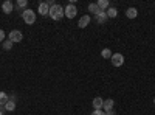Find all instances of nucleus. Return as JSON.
<instances>
[{
    "mask_svg": "<svg viewBox=\"0 0 155 115\" xmlns=\"http://www.w3.org/2000/svg\"><path fill=\"white\" fill-rule=\"evenodd\" d=\"M48 16L53 19V20H61L64 16V6H61V5H54V6H51L50 8V12H48Z\"/></svg>",
    "mask_w": 155,
    "mask_h": 115,
    "instance_id": "1",
    "label": "nucleus"
},
{
    "mask_svg": "<svg viewBox=\"0 0 155 115\" xmlns=\"http://www.w3.org/2000/svg\"><path fill=\"white\" fill-rule=\"evenodd\" d=\"M20 14H22V19H23V22L27 23V25H33L36 22V12L33 9H30V8L23 9Z\"/></svg>",
    "mask_w": 155,
    "mask_h": 115,
    "instance_id": "2",
    "label": "nucleus"
},
{
    "mask_svg": "<svg viewBox=\"0 0 155 115\" xmlns=\"http://www.w3.org/2000/svg\"><path fill=\"white\" fill-rule=\"evenodd\" d=\"M8 39L14 44V42H20L22 39H23V34H22V31H19V30H12L9 34H8Z\"/></svg>",
    "mask_w": 155,
    "mask_h": 115,
    "instance_id": "3",
    "label": "nucleus"
},
{
    "mask_svg": "<svg viewBox=\"0 0 155 115\" xmlns=\"http://www.w3.org/2000/svg\"><path fill=\"white\" fill-rule=\"evenodd\" d=\"M64 14H65V17H68V19H73V17H76V14H78V8L70 3V5L65 6V9H64Z\"/></svg>",
    "mask_w": 155,
    "mask_h": 115,
    "instance_id": "4",
    "label": "nucleus"
},
{
    "mask_svg": "<svg viewBox=\"0 0 155 115\" xmlns=\"http://www.w3.org/2000/svg\"><path fill=\"white\" fill-rule=\"evenodd\" d=\"M110 61L113 64V67H121L123 64H124V56L121 53H115V55H112Z\"/></svg>",
    "mask_w": 155,
    "mask_h": 115,
    "instance_id": "5",
    "label": "nucleus"
},
{
    "mask_svg": "<svg viewBox=\"0 0 155 115\" xmlns=\"http://www.w3.org/2000/svg\"><path fill=\"white\" fill-rule=\"evenodd\" d=\"M12 9H14V3H12V2H9V0L3 2V5H2V11L5 12V14H11V12H12Z\"/></svg>",
    "mask_w": 155,
    "mask_h": 115,
    "instance_id": "6",
    "label": "nucleus"
},
{
    "mask_svg": "<svg viewBox=\"0 0 155 115\" xmlns=\"http://www.w3.org/2000/svg\"><path fill=\"white\" fill-rule=\"evenodd\" d=\"M37 12H39L41 16H48V12H50V6H48L47 3H39Z\"/></svg>",
    "mask_w": 155,
    "mask_h": 115,
    "instance_id": "7",
    "label": "nucleus"
},
{
    "mask_svg": "<svg viewBox=\"0 0 155 115\" xmlns=\"http://www.w3.org/2000/svg\"><path fill=\"white\" fill-rule=\"evenodd\" d=\"M87 25H90V16H88V14L82 16V17L79 19V22H78V27H79V28H85Z\"/></svg>",
    "mask_w": 155,
    "mask_h": 115,
    "instance_id": "8",
    "label": "nucleus"
},
{
    "mask_svg": "<svg viewBox=\"0 0 155 115\" xmlns=\"http://www.w3.org/2000/svg\"><path fill=\"white\" fill-rule=\"evenodd\" d=\"M137 16H138L137 8H127V9H126V17H127V19H135Z\"/></svg>",
    "mask_w": 155,
    "mask_h": 115,
    "instance_id": "9",
    "label": "nucleus"
},
{
    "mask_svg": "<svg viewBox=\"0 0 155 115\" xmlns=\"http://www.w3.org/2000/svg\"><path fill=\"white\" fill-rule=\"evenodd\" d=\"M102 109H104V112L112 110V109H113V100H112V98L104 100V103H102Z\"/></svg>",
    "mask_w": 155,
    "mask_h": 115,
    "instance_id": "10",
    "label": "nucleus"
},
{
    "mask_svg": "<svg viewBox=\"0 0 155 115\" xmlns=\"http://www.w3.org/2000/svg\"><path fill=\"white\" fill-rule=\"evenodd\" d=\"M96 5H98V8H99L101 11H106V9H109V8H110L109 0H98Z\"/></svg>",
    "mask_w": 155,
    "mask_h": 115,
    "instance_id": "11",
    "label": "nucleus"
},
{
    "mask_svg": "<svg viewBox=\"0 0 155 115\" xmlns=\"http://www.w3.org/2000/svg\"><path fill=\"white\" fill-rule=\"evenodd\" d=\"M95 17H96V22H98V23H104V22H106V20L109 19V17H107V12H106V11H101L99 14H96Z\"/></svg>",
    "mask_w": 155,
    "mask_h": 115,
    "instance_id": "12",
    "label": "nucleus"
},
{
    "mask_svg": "<svg viewBox=\"0 0 155 115\" xmlns=\"http://www.w3.org/2000/svg\"><path fill=\"white\" fill-rule=\"evenodd\" d=\"M102 103H104V100H102L101 96H96L93 101H92V104L95 109H102Z\"/></svg>",
    "mask_w": 155,
    "mask_h": 115,
    "instance_id": "13",
    "label": "nucleus"
},
{
    "mask_svg": "<svg viewBox=\"0 0 155 115\" xmlns=\"http://www.w3.org/2000/svg\"><path fill=\"white\" fill-rule=\"evenodd\" d=\"M88 11L92 12V14H95V16L101 12V9L98 8V5H96V3H90V5H88Z\"/></svg>",
    "mask_w": 155,
    "mask_h": 115,
    "instance_id": "14",
    "label": "nucleus"
},
{
    "mask_svg": "<svg viewBox=\"0 0 155 115\" xmlns=\"http://www.w3.org/2000/svg\"><path fill=\"white\" fill-rule=\"evenodd\" d=\"M9 101V96H8V93H5V92H0V106H5L6 103Z\"/></svg>",
    "mask_w": 155,
    "mask_h": 115,
    "instance_id": "15",
    "label": "nucleus"
},
{
    "mask_svg": "<svg viewBox=\"0 0 155 115\" xmlns=\"http://www.w3.org/2000/svg\"><path fill=\"white\" fill-rule=\"evenodd\" d=\"M16 109V101H12V100H9L8 103L5 104V110H8V112H12Z\"/></svg>",
    "mask_w": 155,
    "mask_h": 115,
    "instance_id": "16",
    "label": "nucleus"
},
{
    "mask_svg": "<svg viewBox=\"0 0 155 115\" xmlns=\"http://www.w3.org/2000/svg\"><path fill=\"white\" fill-rule=\"evenodd\" d=\"M112 55H113V53H112V50H110V48H104V50L101 52V56L104 58V59H110Z\"/></svg>",
    "mask_w": 155,
    "mask_h": 115,
    "instance_id": "17",
    "label": "nucleus"
},
{
    "mask_svg": "<svg viewBox=\"0 0 155 115\" xmlns=\"http://www.w3.org/2000/svg\"><path fill=\"white\" fill-rule=\"evenodd\" d=\"M106 12H107V17H116V16H118V11H116V8H109Z\"/></svg>",
    "mask_w": 155,
    "mask_h": 115,
    "instance_id": "18",
    "label": "nucleus"
},
{
    "mask_svg": "<svg viewBox=\"0 0 155 115\" xmlns=\"http://www.w3.org/2000/svg\"><path fill=\"white\" fill-rule=\"evenodd\" d=\"M12 48V42L9 39H5L3 41V50H11Z\"/></svg>",
    "mask_w": 155,
    "mask_h": 115,
    "instance_id": "19",
    "label": "nucleus"
},
{
    "mask_svg": "<svg viewBox=\"0 0 155 115\" xmlns=\"http://www.w3.org/2000/svg\"><path fill=\"white\" fill-rule=\"evenodd\" d=\"M16 5H17L19 8H25V6L28 5V3H27V0H19V2H17Z\"/></svg>",
    "mask_w": 155,
    "mask_h": 115,
    "instance_id": "20",
    "label": "nucleus"
},
{
    "mask_svg": "<svg viewBox=\"0 0 155 115\" xmlns=\"http://www.w3.org/2000/svg\"><path fill=\"white\" fill-rule=\"evenodd\" d=\"M92 115H106V112H102V109H95Z\"/></svg>",
    "mask_w": 155,
    "mask_h": 115,
    "instance_id": "21",
    "label": "nucleus"
},
{
    "mask_svg": "<svg viewBox=\"0 0 155 115\" xmlns=\"http://www.w3.org/2000/svg\"><path fill=\"white\" fill-rule=\"evenodd\" d=\"M3 41H5V31L0 30V42H3Z\"/></svg>",
    "mask_w": 155,
    "mask_h": 115,
    "instance_id": "22",
    "label": "nucleus"
},
{
    "mask_svg": "<svg viewBox=\"0 0 155 115\" xmlns=\"http://www.w3.org/2000/svg\"><path fill=\"white\" fill-rule=\"evenodd\" d=\"M106 115H115V112H113V109H112V110H107V112H106Z\"/></svg>",
    "mask_w": 155,
    "mask_h": 115,
    "instance_id": "23",
    "label": "nucleus"
},
{
    "mask_svg": "<svg viewBox=\"0 0 155 115\" xmlns=\"http://www.w3.org/2000/svg\"><path fill=\"white\" fill-rule=\"evenodd\" d=\"M0 112H5V106H0Z\"/></svg>",
    "mask_w": 155,
    "mask_h": 115,
    "instance_id": "24",
    "label": "nucleus"
},
{
    "mask_svg": "<svg viewBox=\"0 0 155 115\" xmlns=\"http://www.w3.org/2000/svg\"><path fill=\"white\" fill-rule=\"evenodd\" d=\"M0 115H3V112H0Z\"/></svg>",
    "mask_w": 155,
    "mask_h": 115,
    "instance_id": "25",
    "label": "nucleus"
},
{
    "mask_svg": "<svg viewBox=\"0 0 155 115\" xmlns=\"http://www.w3.org/2000/svg\"><path fill=\"white\" fill-rule=\"evenodd\" d=\"M153 104H155V98H153Z\"/></svg>",
    "mask_w": 155,
    "mask_h": 115,
    "instance_id": "26",
    "label": "nucleus"
}]
</instances>
